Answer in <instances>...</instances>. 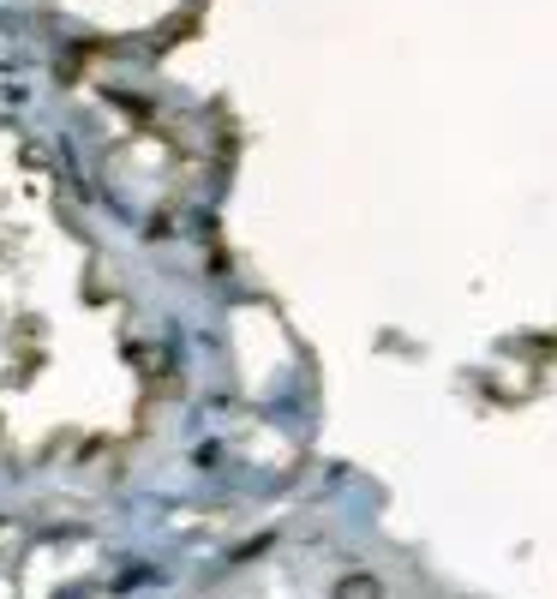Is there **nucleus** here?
I'll list each match as a JSON object with an SVG mask.
<instances>
[{"label":"nucleus","mask_w":557,"mask_h":599,"mask_svg":"<svg viewBox=\"0 0 557 599\" xmlns=\"http://www.w3.org/2000/svg\"><path fill=\"white\" fill-rule=\"evenodd\" d=\"M330 599H384V582L366 576V570H348V576L336 582V594H330Z\"/></svg>","instance_id":"1"}]
</instances>
